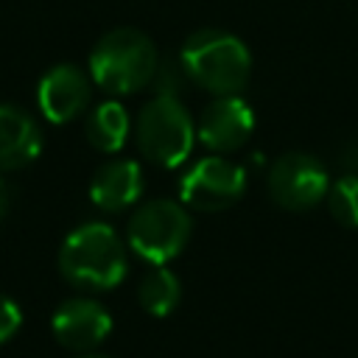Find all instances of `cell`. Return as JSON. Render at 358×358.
<instances>
[{
    "label": "cell",
    "mask_w": 358,
    "mask_h": 358,
    "mask_svg": "<svg viewBox=\"0 0 358 358\" xmlns=\"http://www.w3.org/2000/svg\"><path fill=\"white\" fill-rule=\"evenodd\" d=\"M255 129L252 106L238 95H215L199 115L196 137L210 151H235L241 148Z\"/></svg>",
    "instance_id": "obj_9"
},
{
    "label": "cell",
    "mask_w": 358,
    "mask_h": 358,
    "mask_svg": "<svg viewBox=\"0 0 358 358\" xmlns=\"http://www.w3.org/2000/svg\"><path fill=\"white\" fill-rule=\"evenodd\" d=\"M266 185H268V196L280 207L299 213V210H310L327 196L330 176L316 157L302 151H288L271 162Z\"/></svg>",
    "instance_id": "obj_6"
},
{
    "label": "cell",
    "mask_w": 358,
    "mask_h": 358,
    "mask_svg": "<svg viewBox=\"0 0 358 358\" xmlns=\"http://www.w3.org/2000/svg\"><path fill=\"white\" fill-rule=\"evenodd\" d=\"M8 207H11V187H8V185H6V179L0 176V221L6 218Z\"/></svg>",
    "instance_id": "obj_18"
},
{
    "label": "cell",
    "mask_w": 358,
    "mask_h": 358,
    "mask_svg": "<svg viewBox=\"0 0 358 358\" xmlns=\"http://www.w3.org/2000/svg\"><path fill=\"white\" fill-rule=\"evenodd\" d=\"M129 126H131V120H129L126 106L117 103V101H103L90 112V117L84 123V131H87V140L98 151L112 154V151L123 148V143L129 137Z\"/></svg>",
    "instance_id": "obj_13"
},
{
    "label": "cell",
    "mask_w": 358,
    "mask_h": 358,
    "mask_svg": "<svg viewBox=\"0 0 358 358\" xmlns=\"http://www.w3.org/2000/svg\"><path fill=\"white\" fill-rule=\"evenodd\" d=\"M341 165L350 171V173H358V140L347 143L344 151H341Z\"/></svg>",
    "instance_id": "obj_17"
},
{
    "label": "cell",
    "mask_w": 358,
    "mask_h": 358,
    "mask_svg": "<svg viewBox=\"0 0 358 358\" xmlns=\"http://www.w3.org/2000/svg\"><path fill=\"white\" fill-rule=\"evenodd\" d=\"M137 299L140 308L151 316H168L179 299H182V285L176 280V274L165 266H154L137 285Z\"/></svg>",
    "instance_id": "obj_14"
},
{
    "label": "cell",
    "mask_w": 358,
    "mask_h": 358,
    "mask_svg": "<svg viewBox=\"0 0 358 358\" xmlns=\"http://www.w3.org/2000/svg\"><path fill=\"white\" fill-rule=\"evenodd\" d=\"M50 330L62 347L73 352H92L112 333V316L101 302L90 296H73L53 310Z\"/></svg>",
    "instance_id": "obj_8"
},
{
    "label": "cell",
    "mask_w": 358,
    "mask_h": 358,
    "mask_svg": "<svg viewBox=\"0 0 358 358\" xmlns=\"http://www.w3.org/2000/svg\"><path fill=\"white\" fill-rule=\"evenodd\" d=\"M59 271L76 288L109 291L120 285L129 271L126 246L109 224H81L62 241Z\"/></svg>",
    "instance_id": "obj_1"
},
{
    "label": "cell",
    "mask_w": 358,
    "mask_h": 358,
    "mask_svg": "<svg viewBox=\"0 0 358 358\" xmlns=\"http://www.w3.org/2000/svg\"><path fill=\"white\" fill-rule=\"evenodd\" d=\"M185 76L213 95H238L252 70L249 48L227 31L204 28L185 39L179 50Z\"/></svg>",
    "instance_id": "obj_2"
},
{
    "label": "cell",
    "mask_w": 358,
    "mask_h": 358,
    "mask_svg": "<svg viewBox=\"0 0 358 358\" xmlns=\"http://www.w3.org/2000/svg\"><path fill=\"white\" fill-rule=\"evenodd\" d=\"M143 193V171L134 159H112L103 162L90 182V199L95 207L106 213H117L131 207Z\"/></svg>",
    "instance_id": "obj_12"
},
{
    "label": "cell",
    "mask_w": 358,
    "mask_h": 358,
    "mask_svg": "<svg viewBox=\"0 0 358 358\" xmlns=\"http://www.w3.org/2000/svg\"><path fill=\"white\" fill-rule=\"evenodd\" d=\"M246 190V171L224 157H204L179 179V196L187 207L218 213L232 207Z\"/></svg>",
    "instance_id": "obj_7"
},
{
    "label": "cell",
    "mask_w": 358,
    "mask_h": 358,
    "mask_svg": "<svg viewBox=\"0 0 358 358\" xmlns=\"http://www.w3.org/2000/svg\"><path fill=\"white\" fill-rule=\"evenodd\" d=\"M78 358H109V355H98V352H78Z\"/></svg>",
    "instance_id": "obj_19"
},
{
    "label": "cell",
    "mask_w": 358,
    "mask_h": 358,
    "mask_svg": "<svg viewBox=\"0 0 358 358\" xmlns=\"http://www.w3.org/2000/svg\"><path fill=\"white\" fill-rule=\"evenodd\" d=\"M327 207L341 227L358 229V173H344L327 187Z\"/></svg>",
    "instance_id": "obj_15"
},
{
    "label": "cell",
    "mask_w": 358,
    "mask_h": 358,
    "mask_svg": "<svg viewBox=\"0 0 358 358\" xmlns=\"http://www.w3.org/2000/svg\"><path fill=\"white\" fill-rule=\"evenodd\" d=\"M134 137L145 159L162 168H176L187 159L193 148L196 126L187 109L173 95H157L140 109Z\"/></svg>",
    "instance_id": "obj_4"
},
{
    "label": "cell",
    "mask_w": 358,
    "mask_h": 358,
    "mask_svg": "<svg viewBox=\"0 0 358 358\" xmlns=\"http://www.w3.org/2000/svg\"><path fill=\"white\" fill-rule=\"evenodd\" d=\"M20 327H22V310H20V305L11 296L0 294V344L11 341Z\"/></svg>",
    "instance_id": "obj_16"
},
{
    "label": "cell",
    "mask_w": 358,
    "mask_h": 358,
    "mask_svg": "<svg viewBox=\"0 0 358 358\" xmlns=\"http://www.w3.org/2000/svg\"><path fill=\"white\" fill-rule=\"evenodd\" d=\"M90 98H92L90 78L76 64H56L36 84L39 112L50 123H70V120H76L90 106Z\"/></svg>",
    "instance_id": "obj_10"
},
{
    "label": "cell",
    "mask_w": 358,
    "mask_h": 358,
    "mask_svg": "<svg viewBox=\"0 0 358 358\" xmlns=\"http://www.w3.org/2000/svg\"><path fill=\"white\" fill-rule=\"evenodd\" d=\"M193 232V221L187 210L179 201L171 199H154L134 210L126 227V241L143 260L154 266H165L171 257H176Z\"/></svg>",
    "instance_id": "obj_5"
},
{
    "label": "cell",
    "mask_w": 358,
    "mask_h": 358,
    "mask_svg": "<svg viewBox=\"0 0 358 358\" xmlns=\"http://www.w3.org/2000/svg\"><path fill=\"white\" fill-rule=\"evenodd\" d=\"M42 151L39 123L14 103H0V173L31 165Z\"/></svg>",
    "instance_id": "obj_11"
},
{
    "label": "cell",
    "mask_w": 358,
    "mask_h": 358,
    "mask_svg": "<svg viewBox=\"0 0 358 358\" xmlns=\"http://www.w3.org/2000/svg\"><path fill=\"white\" fill-rule=\"evenodd\" d=\"M159 56L154 42L137 28L103 34L90 53V78L109 95H131L154 81Z\"/></svg>",
    "instance_id": "obj_3"
}]
</instances>
